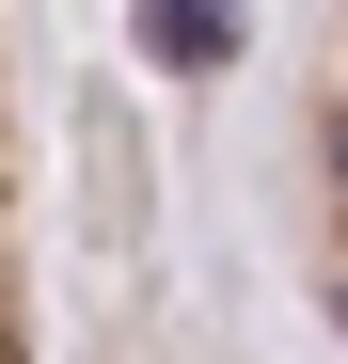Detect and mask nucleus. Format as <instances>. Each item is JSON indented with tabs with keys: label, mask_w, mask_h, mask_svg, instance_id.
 I'll return each mask as SVG.
<instances>
[{
	"label": "nucleus",
	"mask_w": 348,
	"mask_h": 364,
	"mask_svg": "<svg viewBox=\"0 0 348 364\" xmlns=\"http://www.w3.org/2000/svg\"><path fill=\"white\" fill-rule=\"evenodd\" d=\"M285 237H301V285L332 301V333H348V0H332L301 95H285Z\"/></svg>",
	"instance_id": "1"
}]
</instances>
